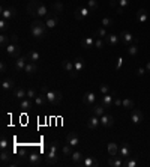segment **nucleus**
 I'll use <instances>...</instances> for the list:
<instances>
[{"instance_id":"20e7f679","label":"nucleus","mask_w":150,"mask_h":167,"mask_svg":"<svg viewBox=\"0 0 150 167\" xmlns=\"http://www.w3.org/2000/svg\"><path fill=\"white\" fill-rule=\"evenodd\" d=\"M59 142H53L51 145H50V149H48V152L45 154V164H48V166H53V164H56L57 160H59V157H57V148H59Z\"/></svg>"},{"instance_id":"72a5a7b5","label":"nucleus","mask_w":150,"mask_h":167,"mask_svg":"<svg viewBox=\"0 0 150 167\" xmlns=\"http://www.w3.org/2000/svg\"><path fill=\"white\" fill-rule=\"evenodd\" d=\"M93 36H96V38H102V39H104V38H107V36H108L107 27H104V26H102V27L96 29V32H95V35H93Z\"/></svg>"},{"instance_id":"6e6d98bb","label":"nucleus","mask_w":150,"mask_h":167,"mask_svg":"<svg viewBox=\"0 0 150 167\" xmlns=\"http://www.w3.org/2000/svg\"><path fill=\"white\" fill-rule=\"evenodd\" d=\"M11 44L18 45V36H17V35H11Z\"/></svg>"},{"instance_id":"13d9d810","label":"nucleus","mask_w":150,"mask_h":167,"mask_svg":"<svg viewBox=\"0 0 150 167\" xmlns=\"http://www.w3.org/2000/svg\"><path fill=\"white\" fill-rule=\"evenodd\" d=\"M146 69H147V72H150V60L146 63Z\"/></svg>"},{"instance_id":"a19ab883","label":"nucleus","mask_w":150,"mask_h":167,"mask_svg":"<svg viewBox=\"0 0 150 167\" xmlns=\"http://www.w3.org/2000/svg\"><path fill=\"white\" fill-rule=\"evenodd\" d=\"M53 9L56 11L57 14H62V12H63V3H62L60 0L54 2V3H53Z\"/></svg>"},{"instance_id":"603ef678","label":"nucleus","mask_w":150,"mask_h":167,"mask_svg":"<svg viewBox=\"0 0 150 167\" xmlns=\"http://www.w3.org/2000/svg\"><path fill=\"white\" fill-rule=\"evenodd\" d=\"M122 65H123V57H119L117 59V63H116V69H120Z\"/></svg>"},{"instance_id":"dca6fc26","label":"nucleus","mask_w":150,"mask_h":167,"mask_svg":"<svg viewBox=\"0 0 150 167\" xmlns=\"http://www.w3.org/2000/svg\"><path fill=\"white\" fill-rule=\"evenodd\" d=\"M66 142H68L72 148H75V146H78V145H80V142H81V140H80V137H78V134H77V132H69V134H68V137H66Z\"/></svg>"},{"instance_id":"de8ad7c7","label":"nucleus","mask_w":150,"mask_h":167,"mask_svg":"<svg viewBox=\"0 0 150 167\" xmlns=\"http://www.w3.org/2000/svg\"><path fill=\"white\" fill-rule=\"evenodd\" d=\"M128 6H129V0H117V8L126 9Z\"/></svg>"},{"instance_id":"58836bf2","label":"nucleus","mask_w":150,"mask_h":167,"mask_svg":"<svg viewBox=\"0 0 150 167\" xmlns=\"http://www.w3.org/2000/svg\"><path fill=\"white\" fill-rule=\"evenodd\" d=\"M87 8L90 9V12L98 11V8H99V3H98V0H87Z\"/></svg>"},{"instance_id":"aec40b11","label":"nucleus","mask_w":150,"mask_h":167,"mask_svg":"<svg viewBox=\"0 0 150 167\" xmlns=\"http://www.w3.org/2000/svg\"><path fill=\"white\" fill-rule=\"evenodd\" d=\"M108 166H111V167H122V166H123V158H122L120 155H114V157L110 158Z\"/></svg>"},{"instance_id":"9b49d317","label":"nucleus","mask_w":150,"mask_h":167,"mask_svg":"<svg viewBox=\"0 0 150 167\" xmlns=\"http://www.w3.org/2000/svg\"><path fill=\"white\" fill-rule=\"evenodd\" d=\"M62 66H63V69L66 71V72H69V75L75 78L77 77V72H75V68H74V62H71V60H63L62 62Z\"/></svg>"},{"instance_id":"0eeeda50","label":"nucleus","mask_w":150,"mask_h":167,"mask_svg":"<svg viewBox=\"0 0 150 167\" xmlns=\"http://www.w3.org/2000/svg\"><path fill=\"white\" fill-rule=\"evenodd\" d=\"M27 62H29L27 56H20V57H17L15 59V63H14V69L15 71H24Z\"/></svg>"},{"instance_id":"412c9836","label":"nucleus","mask_w":150,"mask_h":167,"mask_svg":"<svg viewBox=\"0 0 150 167\" xmlns=\"http://www.w3.org/2000/svg\"><path fill=\"white\" fill-rule=\"evenodd\" d=\"M84 66H86V62H84L83 57H77L74 60V68H75V72H77V74L81 72V71L84 69Z\"/></svg>"},{"instance_id":"49530a36","label":"nucleus","mask_w":150,"mask_h":167,"mask_svg":"<svg viewBox=\"0 0 150 167\" xmlns=\"http://www.w3.org/2000/svg\"><path fill=\"white\" fill-rule=\"evenodd\" d=\"M123 166L125 167H135L137 166V160H134V158H129V157H128V160L123 163Z\"/></svg>"},{"instance_id":"a878e982","label":"nucleus","mask_w":150,"mask_h":167,"mask_svg":"<svg viewBox=\"0 0 150 167\" xmlns=\"http://www.w3.org/2000/svg\"><path fill=\"white\" fill-rule=\"evenodd\" d=\"M20 109H23V110H30V109H33V102H32V99H30V98H24V99H21V101H20Z\"/></svg>"},{"instance_id":"7c9ffc66","label":"nucleus","mask_w":150,"mask_h":167,"mask_svg":"<svg viewBox=\"0 0 150 167\" xmlns=\"http://www.w3.org/2000/svg\"><path fill=\"white\" fill-rule=\"evenodd\" d=\"M72 154H74V150H72V146L68 143V145H65V146H62V155L63 157H66V158H71L72 157Z\"/></svg>"},{"instance_id":"f8f14e48","label":"nucleus","mask_w":150,"mask_h":167,"mask_svg":"<svg viewBox=\"0 0 150 167\" xmlns=\"http://www.w3.org/2000/svg\"><path fill=\"white\" fill-rule=\"evenodd\" d=\"M29 164L30 166H41L42 164V157L39 152H32L29 155Z\"/></svg>"},{"instance_id":"f704fd0d","label":"nucleus","mask_w":150,"mask_h":167,"mask_svg":"<svg viewBox=\"0 0 150 167\" xmlns=\"http://www.w3.org/2000/svg\"><path fill=\"white\" fill-rule=\"evenodd\" d=\"M0 160H2V163H3V164H6V163H9V161H11V154L8 152V149H2Z\"/></svg>"},{"instance_id":"79ce46f5","label":"nucleus","mask_w":150,"mask_h":167,"mask_svg":"<svg viewBox=\"0 0 150 167\" xmlns=\"http://www.w3.org/2000/svg\"><path fill=\"white\" fill-rule=\"evenodd\" d=\"M128 54L129 56H137L138 54V47L135 45V44H131V45H128Z\"/></svg>"},{"instance_id":"c9c22d12","label":"nucleus","mask_w":150,"mask_h":167,"mask_svg":"<svg viewBox=\"0 0 150 167\" xmlns=\"http://www.w3.org/2000/svg\"><path fill=\"white\" fill-rule=\"evenodd\" d=\"M71 158H72V161H74V163H75V164H77V166H80L84 157H83V154H81V152H78V150H75L74 154H72V157H71Z\"/></svg>"},{"instance_id":"ddd939ff","label":"nucleus","mask_w":150,"mask_h":167,"mask_svg":"<svg viewBox=\"0 0 150 167\" xmlns=\"http://www.w3.org/2000/svg\"><path fill=\"white\" fill-rule=\"evenodd\" d=\"M99 119H101V125H102L104 128H110V127L114 125V119H112L111 114H105V113H104Z\"/></svg>"},{"instance_id":"c85d7f7f","label":"nucleus","mask_w":150,"mask_h":167,"mask_svg":"<svg viewBox=\"0 0 150 167\" xmlns=\"http://www.w3.org/2000/svg\"><path fill=\"white\" fill-rule=\"evenodd\" d=\"M33 102H35V106H36V107H44V106H45V102H48V101H47L45 93H41V95H38L36 98L33 99Z\"/></svg>"},{"instance_id":"4d7b16f0","label":"nucleus","mask_w":150,"mask_h":167,"mask_svg":"<svg viewBox=\"0 0 150 167\" xmlns=\"http://www.w3.org/2000/svg\"><path fill=\"white\" fill-rule=\"evenodd\" d=\"M122 101H123V99H119V98H116V99H114V106H117V107H119V106H122Z\"/></svg>"},{"instance_id":"f03ea898","label":"nucleus","mask_w":150,"mask_h":167,"mask_svg":"<svg viewBox=\"0 0 150 167\" xmlns=\"http://www.w3.org/2000/svg\"><path fill=\"white\" fill-rule=\"evenodd\" d=\"M30 32H32V35L36 39H42L47 35V26H45V23H42L39 18H35L32 21V24H30Z\"/></svg>"},{"instance_id":"4c0bfd02","label":"nucleus","mask_w":150,"mask_h":167,"mask_svg":"<svg viewBox=\"0 0 150 167\" xmlns=\"http://www.w3.org/2000/svg\"><path fill=\"white\" fill-rule=\"evenodd\" d=\"M122 107L126 109V110H132V109H134V101L129 99V98H125V99L122 101Z\"/></svg>"},{"instance_id":"052dcab7","label":"nucleus","mask_w":150,"mask_h":167,"mask_svg":"<svg viewBox=\"0 0 150 167\" xmlns=\"http://www.w3.org/2000/svg\"><path fill=\"white\" fill-rule=\"evenodd\" d=\"M110 2H111V0H110Z\"/></svg>"},{"instance_id":"864d4df0","label":"nucleus","mask_w":150,"mask_h":167,"mask_svg":"<svg viewBox=\"0 0 150 167\" xmlns=\"http://www.w3.org/2000/svg\"><path fill=\"white\" fill-rule=\"evenodd\" d=\"M146 72H147V69H146V68H138V69H137V75H138V77L144 75Z\"/></svg>"},{"instance_id":"c03bdc74","label":"nucleus","mask_w":150,"mask_h":167,"mask_svg":"<svg viewBox=\"0 0 150 167\" xmlns=\"http://www.w3.org/2000/svg\"><path fill=\"white\" fill-rule=\"evenodd\" d=\"M0 29H2V32H5V30L9 29V21L5 20V18H2V17H0Z\"/></svg>"},{"instance_id":"09e8293b","label":"nucleus","mask_w":150,"mask_h":167,"mask_svg":"<svg viewBox=\"0 0 150 167\" xmlns=\"http://www.w3.org/2000/svg\"><path fill=\"white\" fill-rule=\"evenodd\" d=\"M0 148H2V149H8V148H9V140H8L6 137H2V139H0Z\"/></svg>"},{"instance_id":"9d476101","label":"nucleus","mask_w":150,"mask_h":167,"mask_svg":"<svg viewBox=\"0 0 150 167\" xmlns=\"http://www.w3.org/2000/svg\"><path fill=\"white\" fill-rule=\"evenodd\" d=\"M5 48H6V53L11 56V57H14V59L20 57V53H21V48H20V45L9 44V45H8V47H5Z\"/></svg>"},{"instance_id":"f257e3e1","label":"nucleus","mask_w":150,"mask_h":167,"mask_svg":"<svg viewBox=\"0 0 150 167\" xmlns=\"http://www.w3.org/2000/svg\"><path fill=\"white\" fill-rule=\"evenodd\" d=\"M27 12H29V15H32L33 18H41V17H47V15H48L47 6L42 5V3H39V2H36V0L29 2V5H27Z\"/></svg>"},{"instance_id":"8fccbe9b","label":"nucleus","mask_w":150,"mask_h":167,"mask_svg":"<svg viewBox=\"0 0 150 167\" xmlns=\"http://www.w3.org/2000/svg\"><path fill=\"white\" fill-rule=\"evenodd\" d=\"M99 91H101L102 95H107V93L111 92V91H110V87H108L107 84H101V86H99Z\"/></svg>"},{"instance_id":"cd10ccee","label":"nucleus","mask_w":150,"mask_h":167,"mask_svg":"<svg viewBox=\"0 0 150 167\" xmlns=\"http://www.w3.org/2000/svg\"><path fill=\"white\" fill-rule=\"evenodd\" d=\"M14 96L17 98V99H24V98H27V91L26 89H23V87H15L14 89Z\"/></svg>"},{"instance_id":"2eb2a0df","label":"nucleus","mask_w":150,"mask_h":167,"mask_svg":"<svg viewBox=\"0 0 150 167\" xmlns=\"http://www.w3.org/2000/svg\"><path fill=\"white\" fill-rule=\"evenodd\" d=\"M99 125H101V119H99V116L93 114L92 117H89V121H87V127H89L90 130H98Z\"/></svg>"},{"instance_id":"bb28decb","label":"nucleus","mask_w":150,"mask_h":167,"mask_svg":"<svg viewBox=\"0 0 150 167\" xmlns=\"http://www.w3.org/2000/svg\"><path fill=\"white\" fill-rule=\"evenodd\" d=\"M93 45H95L93 36H86L84 39H81V47H83V48H92Z\"/></svg>"},{"instance_id":"e433bc0d","label":"nucleus","mask_w":150,"mask_h":167,"mask_svg":"<svg viewBox=\"0 0 150 167\" xmlns=\"http://www.w3.org/2000/svg\"><path fill=\"white\" fill-rule=\"evenodd\" d=\"M107 150H108V154H110L111 157H114V155H119V146H117L116 143H108V148H107Z\"/></svg>"},{"instance_id":"39448f33","label":"nucleus","mask_w":150,"mask_h":167,"mask_svg":"<svg viewBox=\"0 0 150 167\" xmlns=\"http://www.w3.org/2000/svg\"><path fill=\"white\" fill-rule=\"evenodd\" d=\"M89 14H90V9L87 8V6H80V8H77L74 12V17L77 20H84L89 17Z\"/></svg>"},{"instance_id":"37998d69","label":"nucleus","mask_w":150,"mask_h":167,"mask_svg":"<svg viewBox=\"0 0 150 167\" xmlns=\"http://www.w3.org/2000/svg\"><path fill=\"white\" fill-rule=\"evenodd\" d=\"M105 44H107V42H104V39H102V38L95 39V47H96L98 50H102V48L105 47Z\"/></svg>"},{"instance_id":"2f4dec72","label":"nucleus","mask_w":150,"mask_h":167,"mask_svg":"<svg viewBox=\"0 0 150 167\" xmlns=\"http://www.w3.org/2000/svg\"><path fill=\"white\" fill-rule=\"evenodd\" d=\"M92 107H93V109H92V110H93V114L99 116V117H101V116H102V114L105 113V110H104L105 107H104L102 104H93Z\"/></svg>"},{"instance_id":"4468645a","label":"nucleus","mask_w":150,"mask_h":167,"mask_svg":"<svg viewBox=\"0 0 150 167\" xmlns=\"http://www.w3.org/2000/svg\"><path fill=\"white\" fill-rule=\"evenodd\" d=\"M81 99H83V102L86 106H93L95 102H96V96H95L93 92H86L81 96Z\"/></svg>"},{"instance_id":"393cba45","label":"nucleus","mask_w":150,"mask_h":167,"mask_svg":"<svg viewBox=\"0 0 150 167\" xmlns=\"http://www.w3.org/2000/svg\"><path fill=\"white\" fill-rule=\"evenodd\" d=\"M129 154H131V150H129V145H128V143H122V146L119 148V155H120L122 158H128Z\"/></svg>"},{"instance_id":"a211bd4d","label":"nucleus","mask_w":150,"mask_h":167,"mask_svg":"<svg viewBox=\"0 0 150 167\" xmlns=\"http://www.w3.org/2000/svg\"><path fill=\"white\" fill-rule=\"evenodd\" d=\"M17 15V11H15V8H6V9H2V18L5 20H9L14 18Z\"/></svg>"},{"instance_id":"ea45409f","label":"nucleus","mask_w":150,"mask_h":167,"mask_svg":"<svg viewBox=\"0 0 150 167\" xmlns=\"http://www.w3.org/2000/svg\"><path fill=\"white\" fill-rule=\"evenodd\" d=\"M0 44H2V47H8L11 44V36H6L5 33H2L0 35Z\"/></svg>"},{"instance_id":"423d86ee","label":"nucleus","mask_w":150,"mask_h":167,"mask_svg":"<svg viewBox=\"0 0 150 167\" xmlns=\"http://www.w3.org/2000/svg\"><path fill=\"white\" fill-rule=\"evenodd\" d=\"M14 89H15V81L12 78L3 80V83H2V92H3V95H8V93L11 92V91H14Z\"/></svg>"},{"instance_id":"7ed1b4c3","label":"nucleus","mask_w":150,"mask_h":167,"mask_svg":"<svg viewBox=\"0 0 150 167\" xmlns=\"http://www.w3.org/2000/svg\"><path fill=\"white\" fill-rule=\"evenodd\" d=\"M42 93H45L47 101L51 106H57L62 101V92H59V91H53V89H48V87L42 86Z\"/></svg>"},{"instance_id":"473e14b6","label":"nucleus","mask_w":150,"mask_h":167,"mask_svg":"<svg viewBox=\"0 0 150 167\" xmlns=\"http://www.w3.org/2000/svg\"><path fill=\"white\" fill-rule=\"evenodd\" d=\"M137 20H138L140 23H146V21H147V11H146V9H138V12H137Z\"/></svg>"},{"instance_id":"a18cd8bd","label":"nucleus","mask_w":150,"mask_h":167,"mask_svg":"<svg viewBox=\"0 0 150 167\" xmlns=\"http://www.w3.org/2000/svg\"><path fill=\"white\" fill-rule=\"evenodd\" d=\"M101 23H102V26H104V27H110V26H112V24H114V20L108 18V17H104Z\"/></svg>"},{"instance_id":"3c124183","label":"nucleus","mask_w":150,"mask_h":167,"mask_svg":"<svg viewBox=\"0 0 150 167\" xmlns=\"http://www.w3.org/2000/svg\"><path fill=\"white\" fill-rule=\"evenodd\" d=\"M38 96V93L35 89H27V98H30V99H35Z\"/></svg>"},{"instance_id":"bf43d9fd","label":"nucleus","mask_w":150,"mask_h":167,"mask_svg":"<svg viewBox=\"0 0 150 167\" xmlns=\"http://www.w3.org/2000/svg\"><path fill=\"white\" fill-rule=\"evenodd\" d=\"M29 2H33V0H29Z\"/></svg>"},{"instance_id":"b1692460","label":"nucleus","mask_w":150,"mask_h":167,"mask_svg":"<svg viewBox=\"0 0 150 167\" xmlns=\"http://www.w3.org/2000/svg\"><path fill=\"white\" fill-rule=\"evenodd\" d=\"M27 59H29V62H39L41 60V53L39 51H36V50H30L29 53H27Z\"/></svg>"},{"instance_id":"6ab92c4d","label":"nucleus","mask_w":150,"mask_h":167,"mask_svg":"<svg viewBox=\"0 0 150 167\" xmlns=\"http://www.w3.org/2000/svg\"><path fill=\"white\" fill-rule=\"evenodd\" d=\"M80 166H83V167H98L99 166V163L95 160L93 157H84Z\"/></svg>"},{"instance_id":"6e6552de","label":"nucleus","mask_w":150,"mask_h":167,"mask_svg":"<svg viewBox=\"0 0 150 167\" xmlns=\"http://www.w3.org/2000/svg\"><path fill=\"white\" fill-rule=\"evenodd\" d=\"M117 95H116V92H110V93H107V95H104L102 96V106L105 107V109H110L112 104H114V98H116Z\"/></svg>"},{"instance_id":"5701e85b","label":"nucleus","mask_w":150,"mask_h":167,"mask_svg":"<svg viewBox=\"0 0 150 167\" xmlns=\"http://www.w3.org/2000/svg\"><path fill=\"white\" fill-rule=\"evenodd\" d=\"M24 72L27 75H33L38 72V66L35 62H27V65H26V68H24Z\"/></svg>"},{"instance_id":"c756f323","label":"nucleus","mask_w":150,"mask_h":167,"mask_svg":"<svg viewBox=\"0 0 150 167\" xmlns=\"http://www.w3.org/2000/svg\"><path fill=\"white\" fill-rule=\"evenodd\" d=\"M105 42H107L110 47H114V45H117V42H119V36L114 35V33H108V36L105 38Z\"/></svg>"},{"instance_id":"f3484780","label":"nucleus","mask_w":150,"mask_h":167,"mask_svg":"<svg viewBox=\"0 0 150 167\" xmlns=\"http://www.w3.org/2000/svg\"><path fill=\"white\" fill-rule=\"evenodd\" d=\"M57 24H59V17L57 15H48L47 18H45V26H47V29H54Z\"/></svg>"},{"instance_id":"1a4fd4ad","label":"nucleus","mask_w":150,"mask_h":167,"mask_svg":"<svg viewBox=\"0 0 150 167\" xmlns=\"http://www.w3.org/2000/svg\"><path fill=\"white\" fill-rule=\"evenodd\" d=\"M143 119H144V114H143V111H141V110H137V109H132V111H131V121H132V124L138 125V124H141V122H143Z\"/></svg>"},{"instance_id":"5fc2aeb1","label":"nucleus","mask_w":150,"mask_h":167,"mask_svg":"<svg viewBox=\"0 0 150 167\" xmlns=\"http://www.w3.org/2000/svg\"><path fill=\"white\" fill-rule=\"evenodd\" d=\"M0 69H2V74H5L6 71H8V66H6V63L2 60V63H0Z\"/></svg>"},{"instance_id":"4be33fe9","label":"nucleus","mask_w":150,"mask_h":167,"mask_svg":"<svg viewBox=\"0 0 150 167\" xmlns=\"http://www.w3.org/2000/svg\"><path fill=\"white\" fill-rule=\"evenodd\" d=\"M120 39H122L126 45H131L132 42H134V36H132L131 32H128V30H123V32L120 33Z\"/></svg>"}]
</instances>
